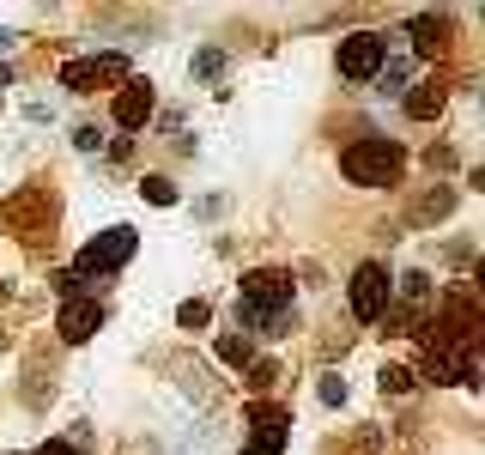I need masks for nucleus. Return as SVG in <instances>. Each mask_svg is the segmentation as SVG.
Returning <instances> with one entry per match:
<instances>
[{
	"mask_svg": "<svg viewBox=\"0 0 485 455\" xmlns=\"http://www.w3.org/2000/svg\"><path fill=\"white\" fill-rule=\"evenodd\" d=\"M401 164H407V152H401L394 140H358V146L340 152V171H346V182H358V188H382V182H394Z\"/></svg>",
	"mask_w": 485,
	"mask_h": 455,
	"instance_id": "1",
	"label": "nucleus"
},
{
	"mask_svg": "<svg viewBox=\"0 0 485 455\" xmlns=\"http://www.w3.org/2000/svg\"><path fill=\"white\" fill-rule=\"evenodd\" d=\"M134 249H139V231H134V225H109V231H98L91 243L79 249V267H73V274H79V280H85V274H115Z\"/></svg>",
	"mask_w": 485,
	"mask_h": 455,
	"instance_id": "2",
	"label": "nucleus"
},
{
	"mask_svg": "<svg viewBox=\"0 0 485 455\" xmlns=\"http://www.w3.org/2000/svg\"><path fill=\"white\" fill-rule=\"evenodd\" d=\"M388 304H394V280H388V267L364 261V267L352 274V315H358V322H377V315H388Z\"/></svg>",
	"mask_w": 485,
	"mask_h": 455,
	"instance_id": "3",
	"label": "nucleus"
},
{
	"mask_svg": "<svg viewBox=\"0 0 485 455\" xmlns=\"http://www.w3.org/2000/svg\"><path fill=\"white\" fill-rule=\"evenodd\" d=\"M382 61H388V36H377V31H352L340 43V73L346 79H377Z\"/></svg>",
	"mask_w": 485,
	"mask_h": 455,
	"instance_id": "4",
	"label": "nucleus"
},
{
	"mask_svg": "<svg viewBox=\"0 0 485 455\" xmlns=\"http://www.w3.org/2000/svg\"><path fill=\"white\" fill-rule=\"evenodd\" d=\"M249 419H255V437H249V450H242V455H285V437H291V419H285L279 407H255Z\"/></svg>",
	"mask_w": 485,
	"mask_h": 455,
	"instance_id": "5",
	"label": "nucleus"
},
{
	"mask_svg": "<svg viewBox=\"0 0 485 455\" xmlns=\"http://www.w3.org/2000/svg\"><path fill=\"white\" fill-rule=\"evenodd\" d=\"M152 104H158V98H152V85H146V79H128V85L115 92V109H109V116H115V128H128V134H134V128H146Z\"/></svg>",
	"mask_w": 485,
	"mask_h": 455,
	"instance_id": "6",
	"label": "nucleus"
},
{
	"mask_svg": "<svg viewBox=\"0 0 485 455\" xmlns=\"http://www.w3.org/2000/svg\"><path fill=\"white\" fill-rule=\"evenodd\" d=\"M104 328V310H98V298H68L61 304V340L79 347V340H91Z\"/></svg>",
	"mask_w": 485,
	"mask_h": 455,
	"instance_id": "7",
	"label": "nucleus"
},
{
	"mask_svg": "<svg viewBox=\"0 0 485 455\" xmlns=\"http://www.w3.org/2000/svg\"><path fill=\"white\" fill-rule=\"evenodd\" d=\"M443 98H449V92H443L437 79H425V85H413V92H407V116H413V122H431V116L443 109Z\"/></svg>",
	"mask_w": 485,
	"mask_h": 455,
	"instance_id": "8",
	"label": "nucleus"
},
{
	"mask_svg": "<svg viewBox=\"0 0 485 455\" xmlns=\"http://www.w3.org/2000/svg\"><path fill=\"white\" fill-rule=\"evenodd\" d=\"M413 49L418 55H437V49H443V19H431V12L413 19Z\"/></svg>",
	"mask_w": 485,
	"mask_h": 455,
	"instance_id": "9",
	"label": "nucleus"
},
{
	"mask_svg": "<svg viewBox=\"0 0 485 455\" xmlns=\"http://www.w3.org/2000/svg\"><path fill=\"white\" fill-rule=\"evenodd\" d=\"M219 358H225L231 371H249V364H255V352H249V340H237V334H225V340H219Z\"/></svg>",
	"mask_w": 485,
	"mask_h": 455,
	"instance_id": "10",
	"label": "nucleus"
},
{
	"mask_svg": "<svg viewBox=\"0 0 485 455\" xmlns=\"http://www.w3.org/2000/svg\"><path fill=\"white\" fill-rule=\"evenodd\" d=\"M139 195H146L152 207H176V182H171V176H146V182H139Z\"/></svg>",
	"mask_w": 485,
	"mask_h": 455,
	"instance_id": "11",
	"label": "nucleus"
},
{
	"mask_svg": "<svg viewBox=\"0 0 485 455\" xmlns=\"http://www.w3.org/2000/svg\"><path fill=\"white\" fill-rule=\"evenodd\" d=\"M61 85H68V92H98V79H91V61H68V68H61Z\"/></svg>",
	"mask_w": 485,
	"mask_h": 455,
	"instance_id": "12",
	"label": "nucleus"
},
{
	"mask_svg": "<svg viewBox=\"0 0 485 455\" xmlns=\"http://www.w3.org/2000/svg\"><path fill=\"white\" fill-rule=\"evenodd\" d=\"M91 79H128V55H91Z\"/></svg>",
	"mask_w": 485,
	"mask_h": 455,
	"instance_id": "13",
	"label": "nucleus"
},
{
	"mask_svg": "<svg viewBox=\"0 0 485 455\" xmlns=\"http://www.w3.org/2000/svg\"><path fill=\"white\" fill-rule=\"evenodd\" d=\"M407 73H413V68H407V61H382V68H377L382 92H407Z\"/></svg>",
	"mask_w": 485,
	"mask_h": 455,
	"instance_id": "14",
	"label": "nucleus"
},
{
	"mask_svg": "<svg viewBox=\"0 0 485 455\" xmlns=\"http://www.w3.org/2000/svg\"><path fill=\"white\" fill-rule=\"evenodd\" d=\"M207 315H212V304H207V298H188V304L176 310V322H182V328H207Z\"/></svg>",
	"mask_w": 485,
	"mask_h": 455,
	"instance_id": "15",
	"label": "nucleus"
},
{
	"mask_svg": "<svg viewBox=\"0 0 485 455\" xmlns=\"http://www.w3.org/2000/svg\"><path fill=\"white\" fill-rule=\"evenodd\" d=\"M413 388V371H401V364H382V395H407Z\"/></svg>",
	"mask_w": 485,
	"mask_h": 455,
	"instance_id": "16",
	"label": "nucleus"
},
{
	"mask_svg": "<svg viewBox=\"0 0 485 455\" xmlns=\"http://www.w3.org/2000/svg\"><path fill=\"white\" fill-rule=\"evenodd\" d=\"M274 377H279L274 358H255V364H249V388H255V395H261V388H274Z\"/></svg>",
	"mask_w": 485,
	"mask_h": 455,
	"instance_id": "17",
	"label": "nucleus"
},
{
	"mask_svg": "<svg viewBox=\"0 0 485 455\" xmlns=\"http://www.w3.org/2000/svg\"><path fill=\"white\" fill-rule=\"evenodd\" d=\"M195 73H201V79H219V73H225V55H219V49H201V55H195Z\"/></svg>",
	"mask_w": 485,
	"mask_h": 455,
	"instance_id": "18",
	"label": "nucleus"
},
{
	"mask_svg": "<svg viewBox=\"0 0 485 455\" xmlns=\"http://www.w3.org/2000/svg\"><path fill=\"white\" fill-rule=\"evenodd\" d=\"M322 401H328V407H346V383H340V377H322Z\"/></svg>",
	"mask_w": 485,
	"mask_h": 455,
	"instance_id": "19",
	"label": "nucleus"
},
{
	"mask_svg": "<svg viewBox=\"0 0 485 455\" xmlns=\"http://www.w3.org/2000/svg\"><path fill=\"white\" fill-rule=\"evenodd\" d=\"M73 146H79V152H98L104 134H98V128H73Z\"/></svg>",
	"mask_w": 485,
	"mask_h": 455,
	"instance_id": "20",
	"label": "nucleus"
},
{
	"mask_svg": "<svg viewBox=\"0 0 485 455\" xmlns=\"http://www.w3.org/2000/svg\"><path fill=\"white\" fill-rule=\"evenodd\" d=\"M36 455H85V450H79V443H68V437H49Z\"/></svg>",
	"mask_w": 485,
	"mask_h": 455,
	"instance_id": "21",
	"label": "nucleus"
},
{
	"mask_svg": "<svg viewBox=\"0 0 485 455\" xmlns=\"http://www.w3.org/2000/svg\"><path fill=\"white\" fill-rule=\"evenodd\" d=\"M55 291H61V298H73V291H79V274H73V267H68V274H55Z\"/></svg>",
	"mask_w": 485,
	"mask_h": 455,
	"instance_id": "22",
	"label": "nucleus"
},
{
	"mask_svg": "<svg viewBox=\"0 0 485 455\" xmlns=\"http://www.w3.org/2000/svg\"><path fill=\"white\" fill-rule=\"evenodd\" d=\"M6 85H12V68H6V61H0V92H6Z\"/></svg>",
	"mask_w": 485,
	"mask_h": 455,
	"instance_id": "23",
	"label": "nucleus"
},
{
	"mask_svg": "<svg viewBox=\"0 0 485 455\" xmlns=\"http://www.w3.org/2000/svg\"><path fill=\"white\" fill-rule=\"evenodd\" d=\"M12 43H19V36H12V31H6V25H0V49H12Z\"/></svg>",
	"mask_w": 485,
	"mask_h": 455,
	"instance_id": "24",
	"label": "nucleus"
}]
</instances>
